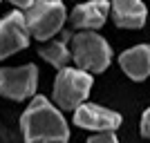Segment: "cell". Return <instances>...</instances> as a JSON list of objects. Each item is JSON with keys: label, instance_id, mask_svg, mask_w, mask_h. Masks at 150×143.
I'll return each instance as SVG.
<instances>
[{"label": "cell", "instance_id": "cell-1", "mask_svg": "<svg viewBox=\"0 0 150 143\" xmlns=\"http://www.w3.org/2000/svg\"><path fill=\"white\" fill-rule=\"evenodd\" d=\"M20 128L27 143H67L69 139V128L61 110H56L45 96H34L20 116Z\"/></svg>", "mask_w": 150, "mask_h": 143}, {"label": "cell", "instance_id": "cell-2", "mask_svg": "<svg viewBox=\"0 0 150 143\" xmlns=\"http://www.w3.org/2000/svg\"><path fill=\"white\" fill-rule=\"evenodd\" d=\"M72 58L83 72H103L112 61V49L94 31H81L72 36Z\"/></svg>", "mask_w": 150, "mask_h": 143}, {"label": "cell", "instance_id": "cell-3", "mask_svg": "<svg viewBox=\"0 0 150 143\" xmlns=\"http://www.w3.org/2000/svg\"><path fill=\"white\" fill-rule=\"evenodd\" d=\"M92 89V76L83 69L65 67L58 69L54 81V103L61 110H76L81 107Z\"/></svg>", "mask_w": 150, "mask_h": 143}, {"label": "cell", "instance_id": "cell-4", "mask_svg": "<svg viewBox=\"0 0 150 143\" xmlns=\"http://www.w3.org/2000/svg\"><path fill=\"white\" fill-rule=\"evenodd\" d=\"M25 23L36 40H47L65 23V5L61 0H36L25 11Z\"/></svg>", "mask_w": 150, "mask_h": 143}, {"label": "cell", "instance_id": "cell-5", "mask_svg": "<svg viewBox=\"0 0 150 143\" xmlns=\"http://www.w3.org/2000/svg\"><path fill=\"white\" fill-rule=\"evenodd\" d=\"M38 85V69L34 65L0 69V94L11 101H25L34 96Z\"/></svg>", "mask_w": 150, "mask_h": 143}, {"label": "cell", "instance_id": "cell-6", "mask_svg": "<svg viewBox=\"0 0 150 143\" xmlns=\"http://www.w3.org/2000/svg\"><path fill=\"white\" fill-rule=\"evenodd\" d=\"M27 45H29V29L25 23V13H7L0 20V61L25 49Z\"/></svg>", "mask_w": 150, "mask_h": 143}, {"label": "cell", "instance_id": "cell-7", "mask_svg": "<svg viewBox=\"0 0 150 143\" xmlns=\"http://www.w3.org/2000/svg\"><path fill=\"white\" fill-rule=\"evenodd\" d=\"M74 123L79 128L94 132H114L121 125V116L108 107L94 105V103H83L74 110Z\"/></svg>", "mask_w": 150, "mask_h": 143}, {"label": "cell", "instance_id": "cell-8", "mask_svg": "<svg viewBox=\"0 0 150 143\" xmlns=\"http://www.w3.org/2000/svg\"><path fill=\"white\" fill-rule=\"evenodd\" d=\"M108 13H110V5L108 0H92V2H83L72 9V25L79 29H99L105 23Z\"/></svg>", "mask_w": 150, "mask_h": 143}, {"label": "cell", "instance_id": "cell-9", "mask_svg": "<svg viewBox=\"0 0 150 143\" xmlns=\"http://www.w3.org/2000/svg\"><path fill=\"white\" fill-rule=\"evenodd\" d=\"M119 65L132 81H144L150 76V45L130 47L119 56Z\"/></svg>", "mask_w": 150, "mask_h": 143}, {"label": "cell", "instance_id": "cell-10", "mask_svg": "<svg viewBox=\"0 0 150 143\" xmlns=\"http://www.w3.org/2000/svg\"><path fill=\"white\" fill-rule=\"evenodd\" d=\"M114 23L123 29H139L146 23V5L141 0H112Z\"/></svg>", "mask_w": 150, "mask_h": 143}, {"label": "cell", "instance_id": "cell-11", "mask_svg": "<svg viewBox=\"0 0 150 143\" xmlns=\"http://www.w3.org/2000/svg\"><path fill=\"white\" fill-rule=\"evenodd\" d=\"M67 38H69V34H65V36L58 38V40H52L50 45L40 47L38 54L50 63V65H54V67H58V69H65L69 58H72L69 56V49H67Z\"/></svg>", "mask_w": 150, "mask_h": 143}, {"label": "cell", "instance_id": "cell-12", "mask_svg": "<svg viewBox=\"0 0 150 143\" xmlns=\"http://www.w3.org/2000/svg\"><path fill=\"white\" fill-rule=\"evenodd\" d=\"M88 143H119V141H117V137H114L112 132H101L96 137L88 139Z\"/></svg>", "mask_w": 150, "mask_h": 143}, {"label": "cell", "instance_id": "cell-13", "mask_svg": "<svg viewBox=\"0 0 150 143\" xmlns=\"http://www.w3.org/2000/svg\"><path fill=\"white\" fill-rule=\"evenodd\" d=\"M141 137L150 139V107L146 110L144 116H141Z\"/></svg>", "mask_w": 150, "mask_h": 143}, {"label": "cell", "instance_id": "cell-14", "mask_svg": "<svg viewBox=\"0 0 150 143\" xmlns=\"http://www.w3.org/2000/svg\"><path fill=\"white\" fill-rule=\"evenodd\" d=\"M9 2H11V5H16V7H20V9H29L36 0H9Z\"/></svg>", "mask_w": 150, "mask_h": 143}]
</instances>
